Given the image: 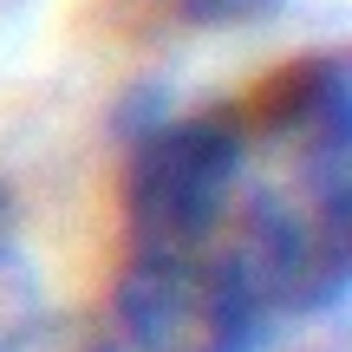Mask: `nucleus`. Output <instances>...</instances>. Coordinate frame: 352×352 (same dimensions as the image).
<instances>
[{"label": "nucleus", "mask_w": 352, "mask_h": 352, "mask_svg": "<svg viewBox=\"0 0 352 352\" xmlns=\"http://www.w3.org/2000/svg\"><path fill=\"white\" fill-rule=\"evenodd\" d=\"M118 327L138 352H267L280 307L235 248L131 254L118 280Z\"/></svg>", "instance_id": "1"}, {"label": "nucleus", "mask_w": 352, "mask_h": 352, "mask_svg": "<svg viewBox=\"0 0 352 352\" xmlns=\"http://www.w3.org/2000/svg\"><path fill=\"white\" fill-rule=\"evenodd\" d=\"M248 138L228 118H176L124 170V222L138 254H202L228 222Z\"/></svg>", "instance_id": "2"}, {"label": "nucleus", "mask_w": 352, "mask_h": 352, "mask_svg": "<svg viewBox=\"0 0 352 352\" xmlns=\"http://www.w3.org/2000/svg\"><path fill=\"white\" fill-rule=\"evenodd\" d=\"M196 26H254L280 7V0H176Z\"/></svg>", "instance_id": "3"}]
</instances>
